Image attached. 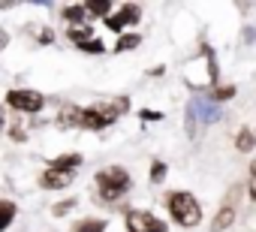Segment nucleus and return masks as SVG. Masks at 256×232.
I'll return each mask as SVG.
<instances>
[{"mask_svg":"<svg viewBox=\"0 0 256 232\" xmlns=\"http://www.w3.org/2000/svg\"><path fill=\"white\" fill-rule=\"evenodd\" d=\"M96 196L102 202H118L126 196V190H130V175H126L120 166H108L102 172H96Z\"/></svg>","mask_w":256,"mask_h":232,"instance_id":"obj_1","label":"nucleus"},{"mask_svg":"<svg viewBox=\"0 0 256 232\" xmlns=\"http://www.w3.org/2000/svg\"><path fill=\"white\" fill-rule=\"evenodd\" d=\"M166 208H169V214H172V220H175L178 226H196V223L202 220L199 202H196L190 193H184V190L169 193V196H166Z\"/></svg>","mask_w":256,"mask_h":232,"instance_id":"obj_2","label":"nucleus"},{"mask_svg":"<svg viewBox=\"0 0 256 232\" xmlns=\"http://www.w3.org/2000/svg\"><path fill=\"white\" fill-rule=\"evenodd\" d=\"M220 118H223V114H220L217 102H211L208 96H193L187 102V136L193 139L199 133V124H214Z\"/></svg>","mask_w":256,"mask_h":232,"instance_id":"obj_3","label":"nucleus"},{"mask_svg":"<svg viewBox=\"0 0 256 232\" xmlns=\"http://www.w3.org/2000/svg\"><path fill=\"white\" fill-rule=\"evenodd\" d=\"M238 199H241V187H232V190H229V196H226V202L220 205V211H217V214H214V220H211V232H223V229H229V226L235 223Z\"/></svg>","mask_w":256,"mask_h":232,"instance_id":"obj_4","label":"nucleus"},{"mask_svg":"<svg viewBox=\"0 0 256 232\" xmlns=\"http://www.w3.org/2000/svg\"><path fill=\"white\" fill-rule=\"evenodd\" d=\"M6 106L16 108V112H28V114H34V112H42L46 96L36 94V90H10V94H6Z\"/></svg>","mask_w":256,"mask_h":232,"instance_id":"obj_5","label":"nucleus"},{"mask_svg":"<svg viewBox=\"0 0 256 232\" xmlns=\"http://www.w3.org/2000/svg\"><path fill=\"white\" fill-rule=\"evenodd\" d=\"M126 232H166V223L151 211H126Z\"/></svg>","mask_w":256,"mask_h":232,"instance_id":"obj_6","label":"nucleus"},{"mask_svg":"<svg viewBox=\"0 0 256 232\" xmlns=\"http://www.w3.org/2000/svg\"><path fill=\"white\" fill-rule=\"evenodd\" d=\"M139 18H142V10H139L136 4H126V6H120L118 12H112V16L106 18V28L114 30V34H120L126 24H136Z\"/></svg>","mask_w":256,"mask_h":232,"instance_id":"obj_7","label":"nucleus"},{"mask_svg":"<svg viewBox=\"0 0 256 232\" xmlns=\"http://www.w3.org/2000/svg\"><path fill=\"white\" fill-rule=\"evenodd\" d=\"M72 178H76V172H66V169H54V166H48L46 172H42V187H48V190H64V187H70L72 184Z\"/></svg>","mask_w":256,"mask_h":232,"instance_id":"obj_8","label":"nucleus"},{"mask_svg":"<svg viewBox=\"0 0 256 232\" xmlns=\"http://www.w3.org/2000/svg\"><path fill=\"white\" fill-rule=\"evenodd\" d=\"M60 127H84V108H64Z\"/></svg>","mask_w":256,"mask_h":232,"instance_id":"obj_9","label":"nucleus"},{"mask_svg":"<svg viewBox=\"0 0 256 232\" xmlns=\"http://www.w3.org/2000/svg\"><path fill=\"white\" fill-rule=\"evenodd\" d=\"M48 166H54V169H66V172H76V169L82 166V154H64V157L52 160Z\"/></svg>","mask_w":256,"mask_h":232,"instance_id":"obj_10","label":"nucleus"},{"mask_svg":"<svg viewBox=\"0 0 256 232\" xmlns=\"http://www.w3.org/2000/svg\"><path fill=\"white\" fill-rule=\"evenodd\" d=\"M66 36H70L72 42L84 46L88 40H94V30H90V24H76V28H70V30H66Z\"/></svg>","mask_w":256,"mask_h":232,"instance_id":"obj_11","label":"nucleus"},{"mask_svg":"<svg viewBox=\"0 0 256 232\" xmlns=\"http://www.w3.org/2000/svg\"><path fill=\"white\" fill-rule=\"evenodd\" d=\"M88 16V6H64V22H70V28L82 24Z\"/></svg>","mask_w":256,"mask_h":232,"instance_id":"obj_12","label":"nucleus"},{"mask_svg":"<svg viewBox=\"0 0 256 232\" xmlns=\"http://www.w3.org/2000/svg\"><path fill=\"white\" fill-rule=\"evenodd\" d=\"M88 16H112V4H108V0H88Z\"/></svg>","mask_w":256,"mask_h":232,"instance_id":"obj_13","label":"nucleus"},{"mask_svg":"<svg viewBox=\"0 0 256 232\" xmlns=\"http://www.w3.org/2000/svg\"><path fill=\"white\" fill-rule=\"evenodd\" d=\"M139 42H142V40H139V34H126V36H118V42H114V52H118V54H120V52H133Z\"/></svg>","mask_w":256,"mask_h":232,"instance_id":"obj_14","label":"nucleus"},{"mask_svg":"<svg viewBox=\"0 0 256 232\" xmlns=\"http://www.w3.org/2000/svg\"><path fill=\"white\" fill-rule=\"evenodd\" d=\"M253 145H256V136H253L250 130H238V136H235V148H238V151H253Z\"/></svg>","mask_w":256,"mask_h":232,"instance_id":"obj_15","label":"nucleus"},{"mask_svg":"<svg viewBox=\"0 0 256 232\" xmlns=\"http://www.w3.org/2000/svg\"><path fill=\"white\" fill-rule=\"evenodd\" d=\"M232 96H235V88H232V84L214 88V90L208 94V100H211V102H223V100H232Z\"/></svg>","mask_w":256,"mask_h":232,"instance_id":"obj_16","label":"nucleus"},{"mask_svg":"<svg viewBox=\"0 0 256 232\" xmlns=\"http://www.w3.org/2000/svg\"><path fill=\"white\" fill-rule=\"evenodd\" d=\"M76 232H106V220H82Z\"/></svg>","mask_w":256,"mask_h":232,"instance_id":"obj_17","label":"nucleus"},{"mask_svg":"<svg viewBox=\"0 0 256 232\" xmlns=\"http://www.w3.org/2000/svg\"><path fill=\"white\" fill-rule=\"evenodd\" d=\"M0 208H4V217H0V229H6V226L12 223V217H16V205H12V202L6 199L4 205H0Z\"/></svg>","mask_w":256,"mask_h":232,"instance_id":"obj_18","label":"nucleus"},{"mask_svg":"<svg viewBox=\"0 0 256 232\" xmlns=\"http://www.w3.org/2000/svg\"><path fill=\"white\" fill-rule=\"evenodd\" d=\"M72 208H76V199H64V202H58V205L52 208V214H54V217H64V214L72 211Z\"/></svg>","mask_w":256,"mask_h":232,"instance_id":"obj_19","label":"nucleus"},{"mask_svg":"<svg viewBox=\"0 0 256 232\" xmlns=\"http://www.w3.org/2000/svg\"><path fill=\"white\" fill-rule=\"evenodd\" d=\"M163 178H166V163L154 160V169H151V181H154V184H160Z\"/></svg>","mask_w":256,"mask_h":232,"instance_id":"obj_20","label":"nucleus"},{"mask_svg":"<svg viewBox=\"0 0 256 232\" xmlns=\"http://www.w3.org/2000/svg\"><path fill=\"white\" fill-rule=\"evenodd\" d=\"M247 193H250V199H256V160L250 163V175H247Z\"/></svg>","mask_w":256,"mask_h":232,"instance_id":"obj_21","label":"nucleus"},{"mask_svg":"<svg viewBox=\"0 0 256 232\" xmlns=\"http://www.w3.org/2000/svg\"><path fill=\"white\" fill-rule=\"evenodd\" d=\"M82 52H88V54H102V42L100 40H88L84 46H78Z\"/></svg>","mask_w":256,"mask_h":232,"instance_id":"obj_22","label":"nucleus"},{"mask_svg":"<svg viewBox=\"0 0 256 232\" xmlns=\"http://www.w3.org/2000/svg\"><path fill=\"white\" fill-rule=\"evenodd\" d=\"M142 118H145V121H160L163 114H160V112H142Z\"/></svg>","mask_w":256,"mask_h":232,"instance_id":"obj_23","label":"nucleus"},{"mask_svg":"<svg viewBox=\"0 0 256 232\" xmlns=\"http://www.w3.org/2000/svg\"><path fill=\"white\" fill-rule=\"evenodd\" d=\"M52 40H54L52 30H40V42H52Z\"/></svg>","mask_w":256,"mask_h":232,"instance_id":"obj_24","label":"nucleus"}]
</instances>
